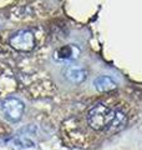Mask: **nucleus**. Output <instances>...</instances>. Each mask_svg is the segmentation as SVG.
<instances>
[{
    "instance_id": "1",
    "label": "nucleus",
    "mask_w": 142,
    "mask_h": 150,
    "mask_svg": "<svg viewBox=\"0 0 142 150\" xmlns=\"http://www.w3.org/2000/svg\"><path fill=\"white\" fill-rule=\"evenodd\" d=\"M115 111L116 110L111 109L108 105L98 103L87 112V123L93 130H107L115 116Z\"/></svg>"
},
{
    "instance_id": "2",
    "label": "nucleus",
    "mask_w": 142,
    "mask_h": 150,
    "mask_svg": "<svg viewBox=\"0 0 142 150\" xmlns=\"http://www.w3.org/2000/svg\"><path fill=\"white\" fill-rule=\"evenodd\" d=\"M0 109H1V112L4 114V116L9 120V121H19L21 119V116L24 114V109H25V105L24 103L18 99V98H6L1 101L0 104Z\"/></svg>"
},
{
    "instance_id": "3",
    "label": "nucleus",
    "mask_w": 142,
    "mask_h": 150,
    "mask_svg": "<svg viewBox=\"0 0 142 150\" xmlns=\"http://www.w3.org/2000/svg\"><path fill=\"white\" fill-rule=\"evenodd\" d=\"M10 45L19 51H31L35 46V38L30 30H20L10 38Z\"/></svg>"
},
{
    "instance_id": "4",
    "label": "nucleus",
    "mask_w": 142,
    "mask_h": 150,
    "mask_svg": "<svg viewBox=\"0 0 142 150\" xmlns=\"http://www.w3.org/2000/svg\"><path fill=\"white\" fill-rule=\"evenodd\" d=\"M64 76L66 80L70 81L71 84H81L86 80L87 78V70L82 65L77 64H71L67 65L64 70Z\"/></svg>"
},
{
    "instance_id": "5",
    "label": "nucleus",
    "mask_w": 142,
    "mask_h": 150,
    "mask_svg": "<svg viewBox=\"0 0 142 150\" xmlns=\"http://www.w3.org/2000/svg\"><path fill=\"white\" fill-rule=\"evenodd\" d=\"M80 55V49L76 45L74 44H69V45H64L59 48L55 51V59L60 60V62H71V60L77 59Z\"/></svg>"
},
{
    "instance_id": "6",
    "label": "nucleus",
    "mask_w": 142,
    "mask_h": 150,
    "mask_svg": "<svg viewBox=\"0 0 142 150\" xmlns=\"http://www.w3.org/2000/svg\"><path fill=\"white\" fill-rule=\"evenodd\" d=\"M93 86L97 91L105 93V91H111L115 90L117 88V83L113 80L111 76H107V75H101V76H97L93 80Z\"/></svg>"
},
{
    "instance_id": "7",
    "label": "nucleus",
    "mask_w": 142,
    "mask_h": 150,
    "mask_svg": "<svg viewBox=\"0 0 142 150\" xmlns=\"http://www.w3.org/2000/svg\"><path fill=\"white\" fill-rule=\"evenodd\" d=\"M127 124V116L124 111L121 110H116L115 111V116H113V119L111 121L110 126H108L107 131H113V133H116V131H120L121 129L125 128V125Z\"/></svg>"
}]
</instances>
